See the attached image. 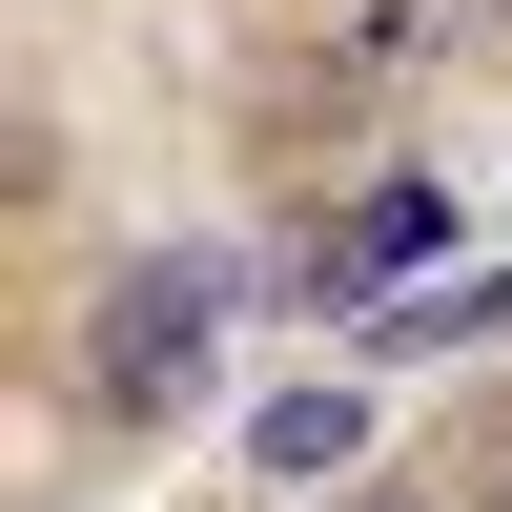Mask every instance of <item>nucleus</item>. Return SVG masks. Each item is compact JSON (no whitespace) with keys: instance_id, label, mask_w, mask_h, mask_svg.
<instances>
[{"instance_id":"obj_1","label":"nucleus","mask_w":512,"mask_h":512,"mask_svg":"<svg viewBox=\"0 0 512 512\" xmlns=\"http://www.w3.org/2000/svg\"><path fill=\"white\" fill-rule=\"evenodd\" d=\"M205 349H226V267H185V246H164V267H123V287H103L82 390H103V410H185V390H205Z\"/></svg>"},{"instance_id":"obj_2","label":"nucleus","mask_w":512,"mask_h":512,"mask_svg":"<svg viewBox=\"0 0 512 512\" xmlns=\"http://www.w3.org/2000/svg\"><path fill=\"white\" fill-rule=\"evenodd\" d=\"M431 267H451V205H431V185H369V205L308 226V308H328V328H369L390 287H431Z\"/></svg>"},{"instance_id":"obj_3","label":"nucleus","mask_w":512,"mask_h":512,"mask_svg":"<svg viewBox=\"0 0 512 512\" xmlns=\"http://www.w3.org/2000/svg\"><path fill=\"white\" fill-rule=\"evenodd\" d=\"M349 451H369V410H349V390H267V410H246V472H287V492L349 472Z\"/></svg>"},{"instance_id":"obj_4","label":"nucleus","mask_w":512,"mask_h":512,"mask_svg":"<svg viewBox=\"0 0 512 512\" xmlns=\"http://www.w3.org/2000/svg\"><path fill=\"white\" fill-rule=\"evenodd\" d=\"M349 512H410V492H349Z\"/></svg>"},{"instance_id":"obj_5","label":"nucleus","mask_w":512,"mask_h":512,"mask_svg":"<svg viewBox=\"0 0 512 512\" xmlns=\"http://www.w3.org/2000/svg\"><path fill=\"white\" fill-rule=\"evenodd\" d=\"M492 512H512V472H492Z\"/></svg>"}]
</instances>
